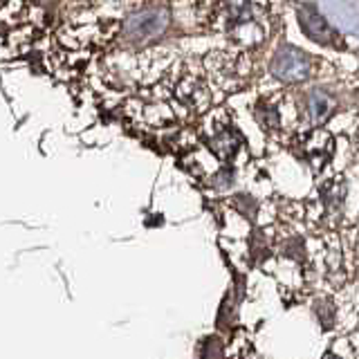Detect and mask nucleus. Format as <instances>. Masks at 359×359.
<instances>
[{
    "label": "nucleus",
    "mask_w": 359,
    "mask_h": 359,
    "mask_svg": "<svg viewBox=\"0 0 359 359\" xmlns=\"http://www.w3.org/2000/svg\"><path fill=\"white\" fill-rule=\"evenodd\" d=\"M272 74L285 83H299L310 76V59L299 48L285 45L272 59Z\"/></svg>",
    "instance_id": "3"
},
{
    "label": "nucleus",
    "mask_w": 359,
    "mask_h": 359,
    "mask_svg": "<svg viewBox=\"0 0 359 359\" xmlns=\"http://www.w3.org/2000/svg\"><path fill=\"white\" fill-rule=\"evenodd\" d=\"M236 209L243 211L247 218H254V213H256V200H252L250 196H238V198H236Z\"/></svg>",
    "instance_id": "10"
},
{
    "label": "nucleus",
    "mask_w": 359,
    "mask_h": 359,
    "mask_svg": "<svg viewBox=\"0 0 359 359\" xmlns=\"http://www.w3.org/2000/svg\"><path fill=\"white\" fill-rule=\"evenodd\" d=\"M211 149L220 157V160H231V157L236 155V151H238V140L233 137L231 130L224 128V130H218L211 137Z\"/></svg>",
    "instance_id": "7"
},
{
    "label": "nucleus",
    "mask_w": 359,
    "mask_h": 359,
    "mask_svg": "<svg viewBox=\"0 0 359 359\" xmlns=\"http://www.w3.org/2000/svg\"><path fill=\"white\" fill-rule=\"evenodd\" d=\"M168 22V11L162 5H149L142 7L126 18L123 22V32L133 41H146L157 36Z\"/></svg>",
    "instance_id": "2"
},
{
    "label": "nucleus",
    "mask_w": 359,
    "mask_h": 359,
    "mask_svg": "<svg viewBox=\"0 0 359 359\" xmlns=\"http://www.w3.org/2000/svg\"><path fill=\"white\" fill-rule=\"evenodd\" d=\"M252 5H227L222 14V27L233 41L243 45H254L265 39L263 20L254 14Z\"/></svg>",
    "instance_id": "1"
},
{
    "label": "nucleus",
    "mask_w": 359,
    "mask_h": 359,
    "mask_svg": "<svg viewBox=\"0 0 359 359\" xmlns=\"http://www.w3.org/2000/svg\"><path fill=\"white\" fill-rule=\"evenodd\" d=\"M346 205V184L344 182H328L323 189V207L332 216H339Z\"/></svg>",
    "instance_id": "6"
},
{
    "label": "nucleus",
    "mask_w": 359,
    "mask_h": 359,
    "mask_svg": "<svg viewBox=\"0 0 359 359\" xmlns=\"http://www.w3.org/2000/svg\"><path fill=\"white\" fill-rule=\"evenodd\" d=\"M301 252H303V241L301 238H292L285 245V256H290V258H301Z\"/></svg>",
    "instance_id": "11"
},
{
    "label": "nucleus",
    "mask_w": 359,
    "mask_h": 359,
    "mask_svg": "<svg viewBox=\"0 0 359 359\" xmlns=\"http://www.w3.org/2000/svg\"><path fill=\"white\" fill-rule=\"evenodd\" d=\"M323 359H339V357H334V355H325Z\"/></svg>",
    "instance_id": "12"
},
{
    "label": "nucleus",
    "mask_w": 359,
    "mask_h": 359,
    "mask_svg": "<svg viewBox=\"0 0 359 359\" xmlns=\"http://www.w3.org/2000/svg\"><path fill=\"white\" fill-rule=\"evenodd\" d=\"M254 119L258 121V126L265 130H276L280 126V115L278 110L269 104V101H258L254 106Z\"/></svg>",
    "instance_id": "8"
},
{
    "label": "nucleus",
    "mask_w": 359,
    "mask_h": 359,
    "mask_svg": "<svg viewBox=\"0 0 359 359\" xmlns=\"http://www.w3.org/2000/svg\"><path fill=\"white\" fill-rule=\"evenodd\" d=\"M200 359H224V346L218 337H207L200 346Z\"/></svg>",
    "instance_id": "9"
},
{
    "label": "nucleus",
    "mask_w": 359,
    "mask_h": 359,
    "mask_svg": "<svg viewBox=\"0 0 359 359\" xmlns=\"http://www.w3.org/2000/svg\"><path fill=\"white\" fill-rule=\"evenodd\" d=\"M306 110L314 123H319L323 119H328L332 112V99L328 93H323L321 88H314L306 95Z\"/></svg>",
    "instance_id": "5"
},
{
    "label": "nucleus",
    "mask_w": 359,
    "mask_h": 359,
    "mask_svg": "<svg viewBox=\"0 0 359 359\" xmlns=\"http://www.w3.org/2000/svg\"><path fill=\"white\" fill-rule=\"evenodd\" d=\"M299 20H301L303 32H306L312 41L323 43V45H332L337 41V32L328 25V20L319 14V9L314 5L299 7Z\"/></svg>",
    "instance_id": "4"
}]
</instances>
